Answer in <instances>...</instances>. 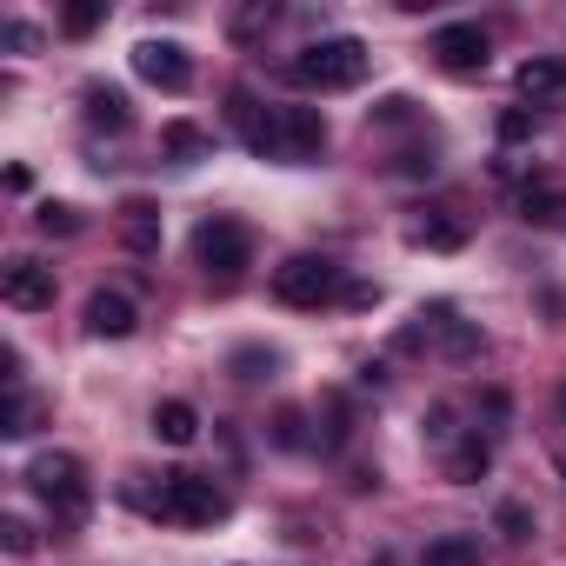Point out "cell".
<instances>
[{
	"instance_id": "cell-1",
	"label": "cell",
	"mask_w": 566,
	"mask_h": 566,
	"mask_svg": "<svg viewBox=\"0 0 566 566\" xmlns=\"http://www.w3.org/2000/svg\"><path fill=\"white\" fill-rule=\"evenodd\" d=\"M127 500L167 526H220L233 513V500L207 473H160V486H127Z\"/></svg>"
},
{
	"instance_id": "cell-2",
	"label": "cell",
	"mask_w": 566,
	"mask_h": 566,
	"mask_svg": "<svg viewBox=\"0 0 566 566\" xmlns=\"http://www.w3.org/2000/svg\"><path fill=\"white\" fill-rule=\"evenodd\" d=\"M367 67H374V54H367V41H354V34H327V41H314V48H301V54L287 61L294 87H307V94H347V87L367 81Z\"/></svg>"
},
{
	"instance_id": "cell-3",
	"label": "cell",
	"mask_w": 566,
	"mask_h": 566,
	"mask_svg": "<svg viewBox=\"0 0 566 566\" xmlns=\"http://www.w3.org/2000/svg\"><path fill=\"white\" fill-rule=\"evenodd\" d=\"M340 294H347L340 287V260H327V253H294L273 273V301L280 307H327Z\"/></svg>"
},
{
	"instance_id": "cell-4",
	"label": "cell",
	"mask_w": 566,
	"mask_h": 566,
	"mask_svg": "<svg viewBox=\"0 0 566 566\" xmlns=\"http://www.w3.org/2000/svg\"><path fill=\"white\" fill-rule=\"evenodd\" d=\"M400 347H407V354L433 347V354H447V360H473V354L486 347V334H480L473 321H460L453 307H420V314H413V327L400 334Z\"/></svg>"
},
{
	"instance_id": "cell-5",
	"label": "cell",
	"mask_w": 566,
	"mask_h": 566,
	"mask_svg": "<svg viewBox=\"0 0 566 566\" xmlns=\"http://www.w3.org/2000/svg\"><path fill=\"white\" fill-rule=\"evenodd\" d=\"M327 154V114L321 107H273V140L260 160H287V167H307Z\"/></svg>"
},
{
	"instance_id": "cell-6",
	"label": "cell",
	"mask_w": 566,
	"mask_h": 566,
	"mask_svg": "<svg viewBox=\"0 0 566 566\" xmlns=\"http://www.w3.org/2000/svg\"><path fill=\"white\" fill-rule=\"evenodd\" d=\"M193 260L213 273V280H240L247 266H253V233L240 227V220H200L193 227Z\"/></svg>"
},
{
	"instance_id": "cell-7",
	"label": "cell",
	"mask_w": 566,
	"mask_h": 566,
	"mask_svg": "<svg viewBox=\"0 0 566 566\" xmlns=\"http://www.w3.org/2000/svg\"><path fill=\"white\" fill-rule=\"evenodd\" d=\"M28 486H34L61 520H81V513H87V467H81L74 453H41V460L28 467Z\"/></svg>"
},
{
	"instance_id": "cell-8",
	"label": "cell",
	"mask_w": 566,
	"mask_h": 566,
	"mask_svg": "<svg viewBox=\"0 0 566 566\" xmlns=\"http://www.w3.org/2000/svg\"><path fill=\"white\" fill-rule=\"evenodd\" d=\"M0 301H8L14 314H48L54 307V266L34 260V253L8 260V273H0Z\"/></svg>"
},
{
	"instance_id": "cell-9",
	"label": "cell",
	"mask_w": 566,
	"mask_h": 566,
	"mask_svg": "<svg viewBox=\"0 0 566 566\" xmlns=\"http://www.w3.org/2000/svg\"><path fill=\"white\" fill-rule=\"evenodd\" d=\"M134 74L147 87H160V94H187L193 87V61H187L180 41H140L134 48Z\"/></svg>"
},
{
	"instance_id": "cell-10",
	"label": "cell",
	"mask_w": 566,
	"mask_h": 566,
	"mask_svg": "<svg viewBox=\"0 0 566 566\" xmlns=\"http://www.w3.org/2000/svg\"><path fill=\"white\" fill-rule=\"evenodd\" d=\"M447 74H480L486 67V54H493V41H486V28L480 21H453V28H440L433 34V48H427Z\"/></svg>"
},
{
	"instance_id": "cell-11",
	"label": "cell",
	"mask_w": 566,
	"mask_h": 566,
	"mask_svg": "<svg viewBox=\"0 0 566 566\" xmlns=\"http://www.w3.org/2000/svg\"><path fill=\"white\" fill-rule=\"evenodd\" d=\"M134 327H140V307H134L120 287H101V294L87 301V334H94V340H127Z\"/></svg>"
},
{
	"instance_id": "cell-12",
	"label": "cell",
	"mask_w": 566,
	"mask_h": 566,
	"mask_svg": "<svg viewBox=\"0 0 566 566\" xmlns=\"http://www.w3.org/2000/svg\"><path fill=\"white\" fill-rule=\"evenodd\" d=\"M81 114H87V127H101V134H127V127H134V101H127L120 87H107V81H87V87H81Z\"/></svg>"
},
{
	"instance_id": "cell-13",
	"label": "cell",
	"mask_w": 566,
	"mask_h": 566,
	"mask_svg": "<svg viewBox=\"0 0 566 566\" xmlns=\"http://www.w3.org/2000/svg\"><path fill=\"white\" fill-rule=\"evenodd\" d=\"M407 240H413V247H433V253H460V247H467V227H460L447 207H427V213L407 220Z\"/></svg>"
},
{
	"instance_id": "cell-14",
	"label": "cell",
	"mask_w": 566,
	"mask_h": 566,
	"mask_svg": "<svg viewBox=\"0 0 566 566\" xmlns=\"http://www.w3.org/2000/svg\"><path fill=\"white\" fill-rule=\"evenodd\" d=\"M486 467H493V440L473 427V433H460L453 447H447V480L453 486H473V480H486Z\"/></svg>"
},
{
	"instance_id": "cell-15",
	"label": "cell",
	"mask_w": 566,
	"mask_h": 566,
	"mask_svg": "<svg viewBox=\"0 0 566 566\" xmlns=\"http://www.w3.org/2000/svg\"><path fill=\"white\" fill-rule=\"evenodd\" d=\"M120 240L134 253H160V207L154 200H127L120 207Z\"/></svg>"
},
{
	"instance_id": "cell-16",
	"label": "cell",
	"mask_w": 566,
	"mask_h": 566,
	"mask_svg": "<svg viewBox=\"0 0 566 566\" xmlns=\"http://www.w3.org/2000/svg\"><path fill=\"white\" fill-rule=\"evenodd\" d=\"M513 87H520L526 101H546V94H566V61H553V54H533V61H520V74H513Z\"/></svg>"
},
{
	"instance_id": "cell-17",
	"label": "cell",
	"mask_w": 566,
	"mask_h": 566,
	"mask_svg": "<svg viewBox=\"0 0 566 566\" xmlns=\"http://www.w3.org/2000/svg\"><path fill=\"white\" fill-rule=\"evenodd\" d=\"M160 154H174V160H213V134L207 127H193V120H167L160 127Z\"/></svg>"
},
{
	"instance_id": "cell-18",
	"label": "cell",
	"mask_w": 566,
	"mask_h": 566,
	"mask_svg": "<svg viewBox=\"0 0 566 566\" xmlns=\"http://www.w3.org/2000/svg\"><path fill=\"white\" fill-rule=\"evenodd\" d=\"M154 440H167V447H193V440H200V413H193L187 400H160V407H154Z\"/></svg>"
},
{
	"instance_id": "cell-19",
	"label": "cell",
	"mask_w": 566,
	"mask_h": 566,
	"mask_svg": "<svg viewBox=\"0 0 566 566\" xmlns=\"http://www.w3.org/2000/svg\"><path fill=\"white\" fill-rule=\"evenodd\" d=\"M420 566H480V539L473 533H433L420 546Z\"/></svg>"
},
{
	"instance_id": "cell-20",
	"label": "cell",
	"mask_w": 566,
	"mask_h": 566,
	"mask_svg": "<svg viewBox=\"0 0 566 566\" xmlns=\"http://www.w3.org/2000/svg\"><path fill=\"white\" fill-rule=\"evenodd\" d=\"M41 420H48V407H41L28 387H14V394H8V413H0V433H8V440H28Z\"/></svg>"
},
{
	"instance_id": "cell-21",
	"label": "cell",
	"mask_w": 566,
	"mask_h": 566,
	"mask_svg": "<svg viewBox=\"0 0 566 566\" xmlns=\"http://www.w3.org/2000/svg\"><path fill=\"white\" fill-rule=\"evenodd\" d=\"M520 213H526L533 227H559V233H566V193H553V187H526V193H520Z\"/></svg>"
},
{
	"instance_id": "cell-22",
	"label": "cell",
	"mask_w": 566,
	"mask_h": 566,
	"mask_svg": "<svg viewBox=\"0 0 566 566\" xmlns=\"http://www.w3.org/2000/svg\"><path fill=\"white\" fill-rule=\"evenodd\" d=\"M227 367H233V380H273L280 374V354L273 347H233Z\"/></svg>"
},
{
	"instance_id": "cell-23",
	"label": "cell",
	"mask_w": 566,
	"mask_h": 566,
	"mask_svg": "<svg viewBox=\"0 0 566 566\" xmlns=\"http://www.w3.org/2000/svg\"><path fill=\"white\" fill-rule=\"evenodd\" d=\"M273 21H280V8H273V0H253V8H240V14L227 21V34H233V41H260Z\"/></svg>"
},
{
	"instance_id": "cell-24",
	"label": "cell",
	"mask_w": 566,
	"mask_h": 566,
	"mask_svg": "<svg viewBox=\"0 0 566 566\" xmlns=\"http://www.w3.org/2000/svg\"><path fill=\"white\" fill-rule=\"evenodd\" d=\"M34 227H41L48 240H67V233H81V213H74L67 200H41V213H34Z\"/></svg>"
},
{
	"instance_id": "cell-25",
	"label": "cell",
	"mask_w": 566,
	"mask_h": 566,
	"mask_svg": "<svg viewBox=\"0 0 566 566\" xmlns=\"http://www.w3.org/2000/svg\"><path fill=\"white\" fill-rule=\"evenodd\" d=\"M101 21H107V0H74V8L61 14V28H67L74 41H87V34H94Z\"/></svg>"
},
{
	"instance_id": "cell-26",
	"label": "cell",
	"mask_w": 566,
	"mask_h": 566,
	"mask_svg": "<svg viewBox=\"0 0 566 566\" xmlns=\"http://www.w3.org/2000/svg\"><path fill=\"white\" fill-rule=\"evenodd\" d=\"M493 526H500L506 539H533V513H526L520 500H500V506H493Z\"/></svg>"
},
{
	"instance_id": "cell-27",
	"label": "cell",
	"mask_w": 566,
	"mask_h": 566,
	"mask_svg": "<svg viewBox=\"0 0 566 566\" xmlns=\"http://www.w3.org/2000/svg\"><path fill=\"white\" fill-rule=\"evenodd\" d=\"M539 134V114L533 107H506L500 114V140H533Z\"/></svg>"
},
{
	"instance_id": "cell-28",
	"label": "cell",
	"mask_w": 566,
	"mask_h": 566,
	"mask_svg": "<svg viewBox=\"0 0 566 566\" xmlns=\"http://www.w3.org/2000/svg\"><path fill=\"white\" fill-rule=\"evenodd\" d=\"M0 546H8V553H34V526L21 513H8V520H0Z\"/></svg>"
},
{
	"instance_id": "cell-29",
	"label": "cell",
	"mask_w": 566,
	"mask_h": 566,
	"mask_svg": "<svg viewBox=\"0 0 566 566\" xmlns=\"http://www.w3.org/2000/svg\"><path fill=\"white\" fill-rule=\"evenodd\" d=\"M0 48H14V54H34V48H41V28H28V21H8V28H0Z\"/></svg>"
},
{
	"instance_id": "cell-30",
	"label": "cell",
	"mask_w": 566,
	"mask_h": 566,
	"mask_svg": "<svg viewBox=\"0 0 566 566\" xmlns=\"http://www.w3.org/2000/svg\"><path fill=\"white\" fill-rule=\"evenodd\" d=\"M301 427H307V420H301V413L287 407V413L273 420V440H280V447H307V433H301Z\"/></svg>"
},
{
	"instance_id": "cell-31",
	"label": "cell",
	"mask_w": 566,
	"mask_h": 566,
	"mask_svg": "<svg viewBox=\"0 0 566 566\" xmlns=\"http://www.w3.org/2000/svg\"><path fill=\"white\" fill-rule=\"evenodd\" d=\"M559 480H566V460H559Z\"/></svg>"
}]
</instances>
